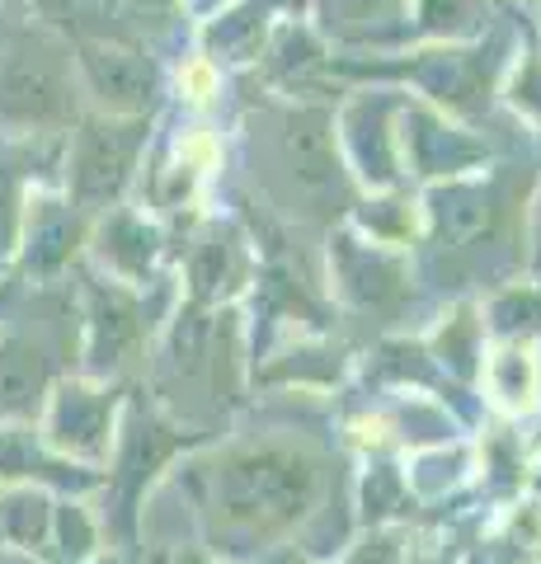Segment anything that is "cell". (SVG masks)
Instances as JSON below:
<instances>
[{
    "instance_id": "3",
    "label": "cell",
    "mask_w": 541,
    "mask_h": 564,
    "mask_svg": "<svg viewBox=\"0 0 541 564\" xmlns=\"http://www.w3.org/2000/svg\"><path fill=\"white\" fill-rule=\"evenodd\" d=\"M137 141L142 128H118V122H90L76 137V155H72V174H76V198L85 203H109L118 198V188L128 184L132 161H137Z\"/></svg>"
},
{
    "instance_id": "2",
    "label": "cell",
    "mask_w": 541,
    "mask_h": 564,
    "mask_svg": "<svg viewBox=\"0 0 541 564\" xmlns=\"http://www.w3.org/2000/svg\"><path fill=\"white\" fill-rule=\"evenodd\" d=\"M72 109V70L47 43H20L0 62V118L20 128H43Z\"/></svg>"
},
{
    "instance_id": "6",
    "label": "cell",
    "mask_w": 541,
    "mask_h": 564,
    "mask_svg": "<svg viewBox=\"0 0 541 564\" xmlns=\"http://www.w3.org/2000/svg\"><path fill=\"white\" fill-rule=\"evenodd\" d=\"M43 386V358L39 348L24 339H6L0 344V414L24 410L29 395H39Z\"/></svg>"
},
{
    "instance_id": "7",
    "label": "cell",
    "mask_w": 541,
    "mask_h": 564,
    "mask_svg": "<svg viewBox=\"0 0 541 564\" xmlns=\"http://www.w3.org/2000/svg\"><path fill=\"white\" fill-rule=\"evenodd\" d=\"M532 381H537V367H532V352L528 348H504L495 367H490V386L504 404H532Z\"/></svg>"
},
{
    "instance_id": "1",
    "label": "cell",
    "mask_w": 541,
    "mask_h": 564,
    "mask_svg": "<svg viewBox=\"0 0 541 564\" xmlns=\"http://www.w3.org/2000/svg\"><path fill=\"white\" fill-rule=\"evenodd\" d=\"M316 494V470L302 452L288 447H255L226 456L213 475V518L226 536H273L306 513Z\"/></svg>"
},
{
    "instance_id": "5",
    "label": "cell",
    "mask_w": 541,
    "mask_h": 564,
    "mask_svg": "<svg viewBox=\"0 0 541 564\" xmlns=\"http://www.w3.org/2000/svg\"><path fill=\"white\" fill-rule=\"evenodd\" d=\"M283 165L306 193H325L335 188L339 170H335V147H329V128L316 113H296L283 128Z\"/></svg>"
},
{
    "instance_id": "4",
    "label": "cell",
    "mask_w": 541,
    "mask_h": 564,
    "mask_svg": "<svg viewBox=\"0 0 541 564\" xmlns=\"http://www.w3.org/2000/svg\"><path fill=\"white\" fill-rule=\"evenodd\" d=\"M85 76H90L95 95L109 104V109L128 113V109H142L155 90V76L147 57H137L128 47H104V43H90L85 47Z\"/></svg>"
}]
</instances>
